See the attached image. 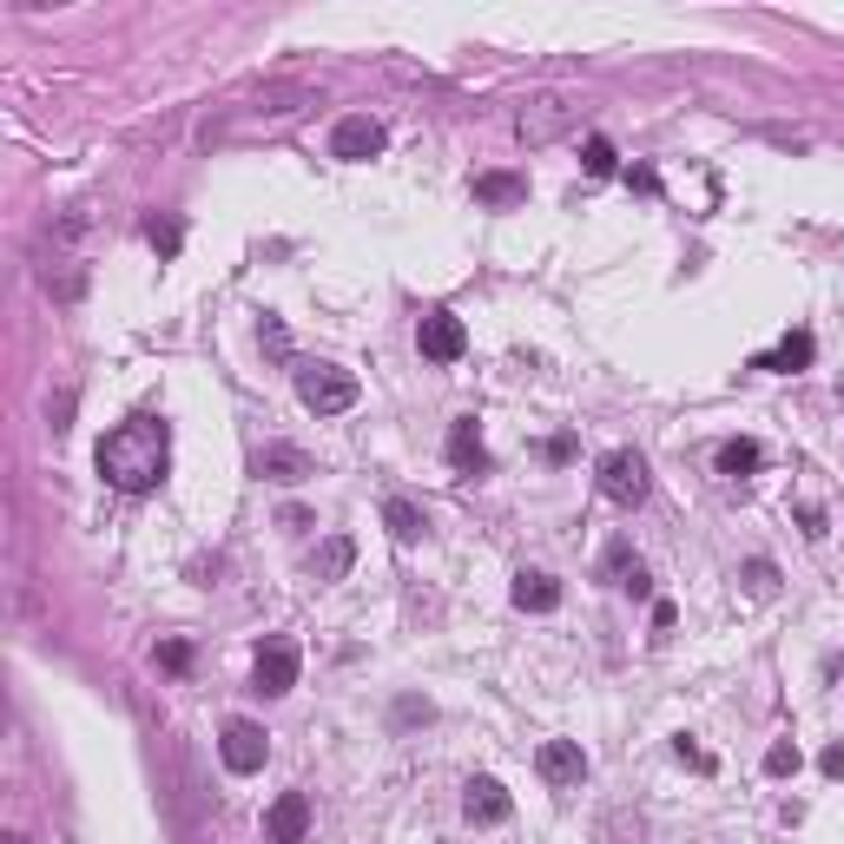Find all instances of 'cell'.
Here are the masks:
<instances>
[{
    "label": "cell",
    "instance_id": "cell-30",
    "mask_svg": "<svg viewBox=\"0 0 844 844\" xmlns=\"http://www.w3.org/2000/svg\"><path fill=\"white\" fill-rule=\"evenodd\" d=\"M627 186H634V192H660V172H653V165H634Z\"/></svg>",
    "mask_w": 844,
    "mask_h": 844
},
{
    "label": "cell",
    "instance_id": "cell-27",
    "mask_svg": "<svg viewBox=\"0 0 844 844\" xmlns=\"http://www.w3.org/2000/svg\"><path fill=\"white\" fill-rule=\"evenodd\" d=\"M673 752H680V758H687V766H693V772H713V758H706V752H700V745H693L687 732H680V739H673Z\"/></svg>",
    "mask_w": 844,
    "mask_h": 844
},
{
    "label": "cell",
    "instance_id": "cell-18",
    "mask_svg": "<svg viewBox=\"0 0 844 844\" xmlns=\"http://www.w3.org/2000/svg\"><path fill=\"white\" fill-rule=\"evenodd\" d=\"M758 469H766V449H758L752 436H732V443H719V475L745 482V475H758Z\"/></svg>",
    "mask_w": 844,
    "mask_h": 844
},
{
    "label": "cell",
    "instance_id": "cell-17",
    "mask_svg": "<svg viewBox=\"0 0 844 844\" xmlns=\"http://www.w3.org/2000/svg\"><path fill=\"white\" fill-rule=\"evenodd\" d=\"M811 357H818V336H811V330H792L772 357H752V370H785V376H798Z\"/></svg>",
    "mask_w": 844,
    "mask_h": 844
},
{
    "label": "cell",
    "instance_id": "cell-5",
    "mask_svg": "<svg viewBox=\"0 0 844 844\" xmlns=\"http://www.w3.org/2000/svg\"><path fill=\"white\" fill-rule=\"evenodd\" d=\"M218 758H225V772H258L265 758H271V739L258 719H225L218 732Z\"/></svg>",
    "mask_w": 844,
    "mask_h": 844
},
{
    "label": "cell",
    "instance_id": "cell-2",
    "mask_svg": "<svg viewBox=\"0 0 844 844\" xmlns=\"http://www.w3.org/2000/svg\"><path fill=\"white\" fill-rule=\"evenodd\" d=\"M297 396L317 415H344V409H357V376L336 370V363H304L297 370Z\"/></svg>",
    "mask_w": 844,
    "mask_h": 844
},
{
    "label": "cell",
    "instance_id": "cell-1",
    "mask_svg": "<svg viewBox=\"0 0 844 844\" xmlns=\"http://www.w3.org/2000/svg\"><path fill=\"white\" fill-rule=\"evenodd\" d=\"M100 475L119 488V495H152L172 469V430H165L158 415H132L119 422L113 436H100Z\"/></svg>",
    "mask_w": 844,
    "mask_h": 844
},
{
    "label": "cell",
    "instance_id": "cell-10",
    "mask_svg": "<svg viewBox=\"0 0 844 844\" xmlns=\"http://www.w3.org/2000/svg\"><path fill=\"white\" fill-rule=\"evenodd\" d=\"M258 475H265V482L297 488V482H310V475H317V462H310L297 443H265V449H258Z\"/></svg>",
    "mask_w": 844,
    "mask_h": 844
},
{
    "label": "cell",
    "instance_id": "cell-12",
    "mask_svg": "<svg viewBox=\"0 0 844 844\" xmlns=\"http://www.w3.org/2000/svg\"><path fill=\"white\" fill-rule=\"evenodd\" d=\"M304 831H310V798H304V792H284V798L271 805V818H265V844H304Z\"/></svg>",
    "mask_w": 844,
    "mask_h": 844
},
{
    "label": "cell",
    "instance_id": "cell-24",
    "mask_svg": "<svg viewBox=\"0 0 844 844\" xmlns=\"http://www.w3.org/2000/svg\"><path fill=\"white\" fill-rule=\"evenodd\" d=\"M798 766H805V758H798V745H792V739H779V745L766 752V772H772V779H792Z\"/></svg>",
    "mask_w": 844,
    "mask_h": 844
},
{
    "label": "cell",
    "instance_id": "cell-20",
    "mask_svg": "<svg viewBox=\"0 0 844 844\" xmlns=\"http://www.w3.org/2000/svg\"><path fill=\"white\" fill-rule=\"evenodd\" d=\"M383 528L396 535V541H415L422 528H430V522H422V509H415V501H402V495H389L383 501Z\"/></svg>",
    "mask_w": 844,
    "mask_h": 844
},
{
    "label": "cell",
    "instance_id": "cell-4",
    "mask_svg": "<svg viewBox=\"0 0 844 844\" xmlns=\"http://www.w3.org/2000/svg\"><path fill=\"white\" fill-rule=\"evenodd\" d=\"M291 687H297V640H265L258 660H251V693L284 700Z\"/></svg>",
    "mask_w": 844,
    "mask_h": 844
},
{
    "label": "cell",
    "instance_id": "cell-22",
    "mask_svg": "<svg viewBox=\"0 0 844 844\" xmlns=\"http://www.w3.org/2000/svg\"><path fill=\"white\" fill-rule=\"evenodd\" d=\"M739 587H745L752 601H766V594H779V567H772L766 554H752V561L739 567Z\"/></svg>",
    "mask_w": 844,
    "mask_h": 844
},
{
    "label": "cell",
    "instance_id": "cell-15",
    "mask_svg": "<svg viewBox=\"0 0 844 844\" xmlns=\"http://www.w3.org/2000/svg\"><path fill=\"white\" fill-rule=\"evenodd\" d=\"M449 462H456L462 475H482V469H488V449H482L475 415H456V422H449Z\"/></svg>",
    "mask_w": 844,
    "mask_h": 844
},
{
    "label": "cell",
    "instance_id": "cell-28",
    "mask_svg": "<svg viewBox=\"0 0 844 844\" xmlns=\"http://www.w3.org/2000/svg\"><path fill=\"white\" fill-rule=\"evenodd\" d=\"M415 719L430 726V700H402V706H396V726H415Z\"/></svg>",
    "mask_w": 844,
    "mask_h": 844
},
{
    "label": "cell",
    "instance_id": "cell-11",
    "mask_svg": "<svg viewBox=\"0 0 844 844\" xmlns=\"http://www.w3.org/2000/svg\"><path fill=\"white\" fill-rule=\"evenodd\" d=\"M462 811H469V824H509L515 798L501 792V779H469L462 785Z\"/></svg>",
    "mask_w": 844,
    "mask_h": 844
},
{
    "label": "cell",
    "instance_id": "cell-29",
    "mask_svg": "<svg viewBox=\"0 0 844 844\" xmlns=\"http://www.w3.org/2000/svg\"><path fill=\"white\" fill-rule=\"evenodd\" d=\"M818 772H824V779H844V745H824V752H818Z\"/></svg>",
    "mask_w": 844,
    "mask_h": 844
},
{
    "label": "cell",
    "instance_id": "cell-25",
    "mask_svg": "<svg viewBox=\"0 0 844 844\" xmlns=\"http://www.w3.org/2000/svg\"><path fill=\"white\" fill-rule=\"evenodd\" d=\"M258 344H265V350H271L278 363H284V357H291V330H284L278 317H265V323H258Z\"/></svg>",
    "mask_w": 844,
    "mask_h": 844
},
{
    "label": "cell",
    "instance_id": "cell-3",
    "mask_svg": "<svg viewBox=\"0 0 844 844\" xmlns=\"http://www.w3.org/2000/svg\"><path fill=\"white\" fill-rule=\"evenodd\" d=\"M647 488H653V469H647L640 449H608L601 456V495L614 501V509H640Z\"/></svg>",
    "mask_w": 844,
    "mask_h": 844
},
{
    "label": "cell",
    "instance_id": "cell-16",
    "mask_svg": "<svg viewBox=\"0 0 844 844\" xmlns=\"http://www.w3.org/2000/svg\"><path fill=\"white\" fill-rule=\"evenodd\" d=\"M608 580H614V587H627L634 601H647V594H653V580H647V561H640L627 541H614V548H608Z\"/></svg>",
    "mask_w": 844,
    "mask_h": 844
},
{
    "label": "cell",
    "instance_id": "cell-9",
    "mask_svg": "<svg viewBox=\"0 0 844 844\" xmlns=\"http://www.w3.org/2000/svg\"><path fill=\"white\" fill-rule=\"evenodd\" d=\"M567 126H574V106H567V100H554V93H548V100H535V106L515 119V132H522L528 145H548V139H561Z\"/></svg>",
    "mask_w": 844,
    "mask_h": 844
},
{
    "label": "cell",
    "instance_id": "cell-26",
    "mask_svg": "<svg viewBox=\"0 0 844 844\" xmlns=\"http://www.w3.org/2000/svg\"><path fill=\"white\" fill-rule=\"evenodd\" d=\"M158 666H165V673H186V666H192V647H186V640H165V647H158Z\"/></svg>",
    "mask_w": 844,
    "mask_h": 844
},
{
    "label": "cell",
    "instance_id": "cell-21",
    "mask_svg": "<svg viewBox=\"0 0 844 844\" xmlns=\"http://www.w3.org/2000/svg\"><path fill=\"white\" fill-rule=\"evenodd\" d=\"M580 165H587L594 179H614V172H621V152H614V139L587 132V139H580Z\"/></svg>",
    "mask_w": 844,
    "mask_h": 844
},
{
    "label": "cell",
    "instance_id": "cell-23",
    "mask_svg": "<svg viewBox=\"0 0 844 844\" xmlns=\"http://www.w3.org/2000/svg\"><path fill=\"white\" fill-rule=\"evenodd\" d=\"M145 238L158 244V258H179V244H186V225H179V218H152V225H145Z\"/></svg>",
    "mask_w": 844,
    "mask_h": 844
},
{
    "label": "cell",
    "instance_id": "cell-8",
    "mask_svg": "<svg viewBox=\"0 0 844 844\" xmlns=\"http://www.w3.org/2000/svg\"><path fill=\"white\" fill-rule=\"evenodd\" d=\"M535 766H541V779H548L554 792H574V785L587 779V752H580V739H548V745L535 752Z\"/></svg>",
    "mask_w": 844,
    "mask_h": 844
},
{
    "label": "cell",
    "instance_id": "cell-19",
    "mask_svg": "<svg viewBox=\"0 0 844 844\" xmlns=\"http://www.w3.org/2000/svg\"><path fill=\"white\" fill-rule=\"evenodd\" d=\"M350 561H357V541H350V535H330V541L310 554V574H317V580H344Z\"/></svg>",
    "mask_w": 844,
    "mask_h": 844
},
{
    "label": "cell",
    "instance_id": "cell-6",
    "mask_svg": "<svg viewBox=\"0 0 844 844\" xmlns=\"http://www.w3.org/2000/svg\"><path fill=\"white\" fill-rule=\"evenodd\" d=\"M415 350L430 357V363H462V350H469L462 317H456V310H430V317L415 323Z\"/></svg>",
    "mask_w": 844,
    "mask_h": 844
},
{
    "label": "cell",
    "instance_id": "cell-32",
    "mask_svg": "<svg viewBox=\"0 0 844 844\" xmlns=\"http://www.w3.org/2000/svg\"><path fill=\"white\" fill-rule=\"evenodd\" d=\"M8 844H27V837H21V831H14V837H8Z\"/></svg>",
    "mask_w": 844,
    "mask_h": 844
},
{
    "label": "cell",
    "instance_id": "cell-31",
    "mask_svg": "<svg viewBox=\"0 0 844 844\" xmlns=\"http://www.w3.org/2000/svg\"><path fill=\"white\" fill-rule=\"evenodd\" d=\"M673 621H680V614H673V601H660V608H653V640H666Z\"/></svg>",
    "mask_w": 844,
    "mask_h": 844
},
{
    "label": "cell",
    "instance_id": "cell-13",
    "mask_svg": "<svg viewBox=\"0 0 844 844\" xmlns=\"http://www.w3.org/2000/svg\"><path fill=\"white\" fill-rule=\"evenodd\" d=\"M509 594H515V608H522V614H554V608H561V580H554V574H541V567H522Z\"/></svg>",
    "mask_w": 844,
    "mask_h": 844
},
{
    "label": "cell",
    "instance_id": "cell-7",
    "mask_svg": "<svg viewBox=\"0 0 844 844\" xmlns=\"http://www.w3.org/2000/svg\"><path fill=\"white\" fill-rule=\"evenodd\" d=\"M376 152H383V119H370V113L336 119V132H330V158L363 165V158H376Z\"/></svg>",
    "mask_w": 844,
    "mask_h": 844
},
{
    "label": "cell",
    "instance_id": "cell-14",
    "mask_svg": "<svg viewBox=\"0 0 844 844\" xmlns=\"http://www.w3.org/2000/svg\"><path fill=\"white\" fill-rule=\"evenodd\" d=\"M475 205H488V212H509V205H522L528 199V179L522 172H475Z\"/></svg>",
    "mask_w": 844,
    "mask_h": 844
}]
</instances>
